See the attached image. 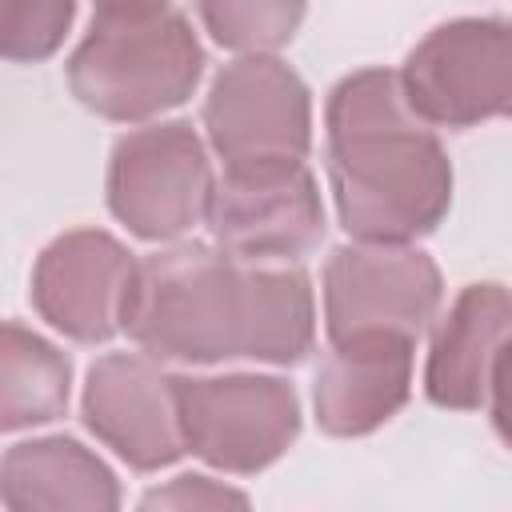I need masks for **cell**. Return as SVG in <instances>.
<instances>
[{"label": "cell", "mask_w": 512, "mask_h": 512, "mask_svg": "<svg viewBox=\"0 0 512 512\" xmlns=\"http://www.w3.org/2000/svg\"><path fill=\"white\" fill-rule=\"evenodd\" d=\"M120 332L160 364H304L316 292L296 264H252L212 240H172L136 264Z\"/></svg>", "instance_id": "cell-1"}, {"label": "cell", "mask_w": 512, "mask_h": 512, "mask_svg": "<svg viewBox=\"0 0 512 512\" xmlns=\"http://www.w3.org/2000/svg\"><path fill=\"white\" fill-rule=\"evenodd\" d=\"M324 168L336 220L364 244H416L452 208V160L404 100L392 68H360L324 100Z\"/></svg>", "instance_id": "cell-2"}, {"label": "cell", "mask_w": 512, "mask_h": 512, "mask_svg": "<svg viewBox=\"0 0 512 512\" xmlns=\"http://www.w3.org/2000/svg\"><path fill=\"white\" fill-rule=\"evenodd\" d=\"M204 44L176 8L92 16L64 72L76 104L112 124H148L192 100L204 76Z\"/></svg>", "instance_id": "cell-3"}, {"label": "cell", "mask_w": 512, "mask_h": 512, "mask_svg": "<svg viewBox=\"0 0 512 512\" xmlns=\"http://www.w3.org/2000/svg\"><path fill=\"white\" fill-rule=\"evenodd\" d=\"M212 156L188 120H148L112 144L104 200L136 240L172 244L204 224Z\"/></svg>", "instance_id": "cell-4"}, {"label": "cell", "mask_w": 512, "mask_h": 512, "mask_svg": "<svg viewBox=\"0 0 512 512\" xmlns=\"http://www.w3.org/2000/svg\"><path fill=\"white\" fill-rule=\"evenodd\" d=\"M200 124L224 172L300 164L312 152V92L280 56H236L212 76Z\"/></svg>", "instance_id": "cell-5"}, {"label": "cell", "mask_w": 512, "mask_h": 512, "mask_svg": "<svg viewBox=\"0 0 512 512\" xmlns=\"http://www.w3.org/2000/svg\"><path fill=\"white\" fill-rule=\"evenodd\" d=\"M408 108L428 128L468 132L512 108V24L456 16L436 24L396 68Z\"/></svg>", "instance_id": "cell-6"}, {"label": "cell", "mask_w": 512, "mask_h": 512, "mask_svg": "<svg viewBox=\"0 0 512 512\" xmlns=\"http://www.w3.org/2000/svg\"><path fill=\"white\" fill-rule=\"evenodd\" d=\"M176 412L184 452L228 476L272 468L304 428L296 388L260 372L176 376Z\"/></svg>", "instance_id": "cell-7"}, {"label": "cell", "mask_w": 512, "mask_h": 512, "mask_svg": "<svg viewBox=\"0 0 512 512\" xmlns=\"http://www.w3.org/2000/svg\"><path fill=\"white\" fill-rule=\"evenodd\" d=\"M320 300L328 344L372 336L420 340L444 304V276L416 244L348 240L324 260Z\"/></svg>", "instance_id": "cell-8"}, {"label": "cell", "mask_w": 512, "mask_h": 512, "mask_svg": "<svg viewBox=\"0 0 512 512\" xmlns=\"http://www.w3.org/2000/svg\"><path fill=\"white\" fill-rule=\"evenodd\" d=\"M208 240L252 264H300L324 240V200L308 168H256L220 172L204 208Z\"/></svg>", "instance_id": "cell-9"}, {"label": "cell", "mask_w": 512, "mask_h": 512, "mask_svg": "<svg viewBox=\"0 0 512 512\" xmlns=\"http://www.w3.org/2000/svg\"><path fill=\"white\" fill-rule=\"evenodd\" d=\"M140 256L104 228H68L32 264L36 316L72 344H108L120 332Z\"/></svg>", "instance_id": "cell-10"}, {"label": "cell", "mask_w": 512, "mask_h": 512, "mask_svg": "<svg viewBox=\"0 0 512 512\" xmlns=\"http://www.w3.org/2000/svg\"><path fill=\"white\" fill-rule=\"evenodd\" d=\"M84 428L132 472L172 468L184 452L176 376L144 352H104L84 372Z\"/></svg>", "instance_id": "cell-11"}, {"label": "cell", "mask_w": 512, "mask_h": 512, "mask_svg": "<svg viewBox=\"0 0 512 512\" xmlns=\"http://www.w3.org/2000/svg\"><path fill=\"white\" fill-rule=\"evenodd\" d=\"M512 300L500 280H476L456 292V300L436 312L424 396L444 412H492L500 424L504 392V352H508Z\"/></svg>", "instance_id": "cell-12"}, {"label": "cell", "mask_w": 512, "mask_h": 512, "mask_svg": "<svg viewBox=\"0 0 512 512\" xmlns=\"http://www.w3.org/2000/svg\"><path fill=\"white\" fill-rule=\"evenodd\" d=\"M416 340L372 336L328 344L312 380V416L324 436L356 440L384 428L412 396Z\"/></svg>", "instance_id": "cell-13"}, {"label": "cell", "mask_w": 512, "mask_h": 512, "mask_svg": "<svg viewBox=\"0 0 512 512\" xmlns=\"http://www.w3.org/2000/svg\"><path fill=\"white\" fill-rule=\"evenodd\" d=\"M116 472L76 436H32L0 452V504L12 512H112Z\"/></svg>", "instance_id": "cell-14"}, {"label": "cell", "mask_w": 512, "mask_h": 512, "mask_svg": "<svg viewBox=\"0 0 512 512\" xmlns=\"http://www.w3.org/2000/svg\"><path fill=\"white\" fill-rule=\"evenodd\" d=\"M72 400V360L28 324L0 320V432L52 424Z\"/></svg>", "instance_id": "cell-15"}, {"label": "cell", "mask_w": 512, "mask_h": 512, "mask_svg": "<svg viewBox=\"0 0 512 512\" xmlns=\"http://www.w3.org/2000/svg\"><path fill=\"white\" fill-rule=\"evenodd\" d=\"M204 32L236 56H276L304 24L308 0H196Z\"/></svg>", "instance_id": "cell-16"}, {"label": "cell", "mask_w": 512, "mask_h": 512, "mask_svg": "<svg viewBox=\"0 0 512 512\" xmlns=\"http://www.w3.org/2000/svg\"><path fill=\"white\" fill-rule=\"evenodd\" d=\"M76 20V0H0V60H52Z\"/></svg>", "instance_id": "cell-17"}, {"label": "cell", "mask_w": 512, "mask_h": 512, "mask_svg": "<svg viewBox=\"0 0 512 512\" xmlns=\"http://www.w3.org/2000/svg\"><path fill=\"white\" fill-rule=\"evenodd\" d=\"M248 504H252L248 492H240L224 480H212L204 472H180L176 480L148 488L140 496V508H148V512L152 508H180V512H188V508H248Z\"/></svg>", "instance_id": "cell-18"}, {"label": "cell", "mask_w": 512, "mask_h": 512, "mask_svg": "<svg viewBox=\"0 0 512 512\" xmlns=\"http://www.w3.org/2000/svg\"><path fill=\"white\" fill-rule=\"evenodd\" d=\"M96 16H136V12H160L172 8V0H92Z\"/></svg>", "instance_id": "cell-19"}]
</instances>
